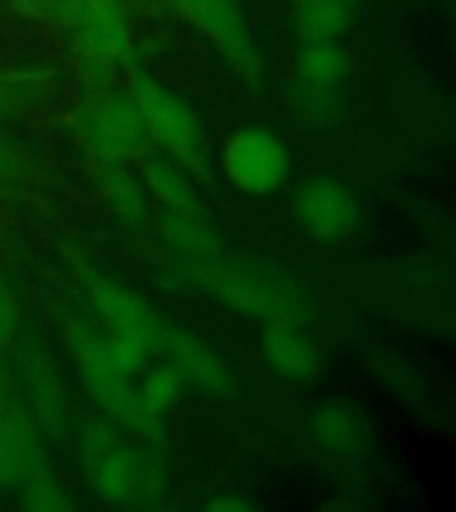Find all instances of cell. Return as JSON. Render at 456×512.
<instances>
[{"label":"cell","mask_w":456,"mask_h":512,"mask_svg":"<svg viewBox=\"0 0 456 512\" xmlns=\"http://www.w3.org/2000/svg\"><path fill=\"white\" fill-rule=\"evenodd\" d=\"M171 272L182 283L206 291L222 304L262 323H294L310 318V296L286 272L259 262H240L216 254L206 259H171Z\"/></svg>","instance_id":"1"},{"label":"cell","mask_w":456,"mask_h":512,"mask_svg":"<svg viewBox=\"0 0 456 512\" xmlns=\"http://www.w3.org/2000/svg\"><path fill=\"white\" fill-rule=\"evenodd\" d=\"M64 342L70 347L72 358L78 360L80 379L86 384L88 395L102 406V411L126 430L142 438L160 443L163 440V419L144 406L139 390L128 384V376L115 366L107 347V336L88 326L86 320H62Z\"/></svg>","instance_id":"2"},{"label":"cell","mask_w":456,"mask_h":512,"mask_svg":"<svg viewBox=\"0 0 456 512\" xmlns=\"http://www.w3.org/2000/svg\"><path fill=\"white\" fill-rule=\"evenodd\" d=\"M128 83L152 142L160 144L187 174L206 182L211 176V150L206 131L190 104L160 80L139 70L136 62L128 64Z\"/></svg>","instance_id":"3"},{"label":"cell","mask_w":456,"mask_h":512,"mask_svg":"<svg viewBox=\"0 0 456 512\" xmlns=\"http://www.w3.org/2000/svg\"><path fill=\"white\" fill-rule=\"evenodd\" d=\"M70 123L88 158L94 160L134 163L152 155L155 147L131 91H86L72 110Z\"/></svg>","instance_id":"4"},{"label":"cell","mask_w":456,"mask_h":512,"mask_svg":"<svg viewBox=\"0 0 456 512\" xmlns=\"http://www.w3.org/2000/svg\"><path fill=\"white\" fill-rule=\"evenodd\" d=\"M67 262L78 275L80 286L99 312V318L110 326V331L139 336L152 352H160L166 320L160 318L142 296L110 275H104L99 267L88 262L86 254H80L78 248H67Z\"/></svg>","instance_id":"5"},{"label":"cell","mask_w":456,"mask_h":512,"mask_svg":"<svg viewBox=\"0 0 456 512\" xmlns=\"http://www.w3.org/2000/svg\"><path fill=\"white\" fill-rule=\"evenodd\" d=\"M168 6L203 32L248 86H262V59L235 0H168Z\"/></svg>","instance_id":"6"},{"label":"cell","mask_w":456,"mask_h":512,"mask_svg":"<svg viewBox=\"0 0 456 512\" xmlns=\"http://www.w3.org/2000/svg\"><path fill=\"white\" fill-rule=\"evenodd\" d=\"M222 168L230 184L243 195L262 198L288 179V150L267 128L246 126L227 136L222 147Z\"/></svg>","instance_id":"7"},{"label":"cell","mask_w":456,"mask_h":512,"mask_svg":"<svg viewBox=\"0 0 456 512\" xmlns=\"http://www.w3.org/2000/svg\"><path fill=\"white\" fill-rule=\"evenodd\" d=\"M19 374L27 392V411L51 438H62L70 427L67 392L54 360L35 334H24L19 344Z\"/></svg>","instance_id":"8"},{"label":"cell","mask_w":456,"mask_h":512,"mask_svg":"<svg viewBox=\"0 0 456 512\" xmlns=\"http://www.w3.org/2000/svg\"><path fill=\"white\" fill-rule=\"evenodd\" d=\"M296 222L320 243H339L358 227V203L334 179H310L294 195Z\"/></svg>","instance_id":"9"},{"label":"cell","mask_w":456,"mask_h":512,"mask_svg":"<svg viewBox=\"0 0 456 512\" xmlns=\"http://www.w3.org/2000/svg\"><path fill=\"white\" fill-rule=\"evenodd\" d=\"M46 459L40 427L19 400L8 398L0 414V488L19 486V480Z\"/></svg>","instance_id":"10"},{"label":"cell","mask_w":456,"mask_h":512,"mask_svg":"<svg viewBox=\"0 0 456 512\" xmlns=\"http://www.w3.org/2000/svg\"><path fill=\"white\" fill-rule=\"evenodd\" d=\"M160 352L182 371V376L187 382H192L203 392H211V395H224V392H230V368L224 366V360L219 358L200 336L190 334V331H184V328L168 326L166 323L163 342H160Z\"/></svg>","instance_id":"11"},{"label":"cell","mask_w":456,"mask_h":512,"mask_svg":"<svg viewBox=\"0 0 456 512\" xmlns=\"http://www.w3.org/2000/svg\"><path fill=\"white\" fill-rule=\"evenodd\" d=\"M312 430L320 448L331 456L355 459L371 448V422L360 406L347 398L326 400L315 414Z\"/></svg>","instance_id":"12"},{"label":"cell","mask_w":456,"mask_h":512,"mask_svg":"<svg viewBox=\"0 0 456 512\" xmlns=\"http://www.w3.org/2000/svg\"><path fill=\"white\" fill-rule=\"evenodd\" d=\"M88 171H91V182L99 190V195L118 214L120 222L136 235H142L150 224V208H147L142 184L128 171V163L91 158Z\"/></svg>","instance_id":"13"},{"label":"cell","mask_w":456,"mask_h":512,"mask_svg":"<svg viewBox=\"0 0 456 512\" xmlns=\"http://www.w3.org/2000/svg\"><path fill=\"white\" fill-rule=\"evenodd\" d=\"M262 352L272 371L294 382H312L323 368L315 342L294 323H264Z\"/></svg>","instance_id":"14"},{"label":"cell","mask_w":456,"mask_h":512,"mask_svg":"<svg viewBox=\"0 0 456 512\" xmlns=\"http://www.w3.org/2000/svg\"><path fill=\"white\" fill-rule=\"evenodd\" d=\"M91 488L107 504L118 507H139L142 496V448H131L120 443L104 456L99 470L91 478Z\"/></svg>","instance_id":"15"},{"label":"cell","mask_w":456,"mask_h":512,"mask_svg":"<svg viewBox=\"0 0 456 512\" xmlns=\"http://www.w3.org/2000/svg\"><path fill=\"white\" fill-rule=\"evenodd\" d=\"M160 235L179 259H206L222 254V240L216 235L203 216L168 211L160 219Z\"/></svg>","instance_id":"16"},{"label":"cell","mask_w":456,"mask_h":512,"mask_svg":"<svg viewBox=\"0 0 456 512\" xmlns=\"http://www.w3.org/2000/svg\"><path fill=\"white\" fill-rule=\"evenodd\" d=\"M355 19V6L342 0L294 3V30L302 43H331Z\"/></svg>","instance_id":"17"},{"label":"cell","mask_w":456,"mask_h":512,"mask_svg":"<svg viewBox=\"0 0 456 512\" xmlns=\"http://www.w3.org/2000/svg\"><path fill=\"white\" fill-rule=\"evenodd\" d=\"M142 171L144 182H147L150 192L168 208V211L203 216V203H200L195 190H192L187 174H184L176 163H171V160L166 158L147 155V158L142 160Z\"/></svg>","instance_id":"18"},{"label":"cell","mask_w":456,"mask_h":512,"mask_svg":"<svg viewBox=\"0 0 456 512\" xmlns=\"http://www.w3.org/2000/svg\"><path fill=\"white\" fill-rule=\"evenodd\" d=\"M350 70V59L342 48L331 43H302L296 51L294 72L296 80L315 83V86H339V80Z\"/></svg>","instance_id":"19"},{"label":"cell","mask_w":456,"mask_h":512,"mask_svg":"<svg viewBox=\"0 0 456 512\" xmlns=\"http://www.w3.org/2000/svg\"><path fill=\"white\" fill-rule=\"evenodd\" d=\"M19 504L32 512H67L72 510V499L64 491L62 480L56 478L48 459L32 467L19 480Z\"/></svg>","instance_id":"20"},{"label":"cell","mask_w":456,"mask_h":512,"mask_svg":"<svg viewBox=\"0 0 456 512\" xmlns=\"http://www.w3.org/2000/svg\"><path fill=\"white\" fill-rule=\"evenodd\" d=\"M115 419L110 416H88L86 422L80 424L78 430V456L80 467L86 472L88 483L104 462V456L110 454L112 448L120 446V432L115 427Z\"/></svg>","instance_id":"21"},{"label":"cell","mask_w":456,"mask_h":512,"mask_svg":"<svg viewBox=\"0 0 456 512\" xmlns=\"http://www.w3.org/2000/svg\"><path fill=\"white\" fill-rule=\"evenodd\" d=\"M291 104L304 123L323 126V123H331L336 118L342 102H339L336 86H315V83L296 80L294 88H291Z\"/></svg>","instance_id":"22"},{"label":"cell","mask_w":456,"mask_h":512,"mask_svg":"<svg viewBox=\"0 0 456 512\" xmlns=\"http://www.w3.org/2000/svg\"><path fill=\"white\" fill-rule=\"evenodd\" d=\"M184 384H187V379L182 376V371L174 363H163V366L152 368L150 374L144 376L139 395H142L144 406L150 408L152 414L163 416L184 392Z\"/></svg>","instance_id":"23"},{"label":"cell","mask_w":456,"mask_h":512,"mask_svg":"<svg viewBox=\"0 0 456 512\" xmlns=\"http://www.w3.org/2000/svg\"><path fill=\"white\" fill-rule=\"evenodd\" d=\"M107 347H110V355L115 360V366L123 371L126 376H134L136 371H142L144 360L150 355V347L147 342H142L139 336L123 334V331H110L107 336Z\"/></svg>","instance_id":"24"},{"label":"cell","mask_w":456,"mask_h":512,"mask_svg":"<svg viewBox=\"0 0 456 512\" xmlns=\"http://www.w3.org/2000/svg\"><path fill=\"white\" fill-rule=\"evenodd\" d=\"M32 171L35 166H32L30 155L19 144L0 136V184L24 182V179H30Z\"/></svg>","instance_id":"25"},{"label":"cell","mask_w":456,"mask_h":512,"mask_svg":"<svg viewBox=\"0 0 456 512\" xmlns=\"http://www.w3.org/2000/svg\"><path fill=\"white\" fill-rule=\"evenodd\" d=\"M163 483H166V472H163L160 456L155 451L142 448V496H139V507L158 504L160 494H163Z\"/></svg>","instance_id":"26"},{"label":"cell","mask_w":456,"mask_h":512,"mask_svg":"<svg viewBox=\"0 0 456 512\" xmlns=\"http://www.w3.org/2000/svg\"><path fill=\"white\" fill-rule=\"evenodd\" d=\"M16 331H19V307H16L14 294H11V288L0 272V350L8 342H14Z\"/></svg>","instance_id":"27"},{"label":"cell","mask_w":456,"mask_h":512,"mask_svg":"<svg viewBox=\"0 0 456 512\" xmlns=\"http://www.w3.org/2000/svg\"><path fill=\"white\" fill-rule=\"evenodd\" d=\"M35 83L30 78L27 80H11L6 86L0 88V115H8L16 107H22L32 99V91H35Z\"/></svg>","instance_id":"28"},{"label":"cell","mask_w":456,"mask_h":512,"mask_svg":"<svg viewBox=\"0 0 456 512\" xmlns=\"http://www.w3.org/2000/svg\"><path fill=\"white\" fill-rule=\"evenodd\" d=\"M203 510L208 512H251V510H259V504L254 499H248V496H240V494H222L216 496V499H208L203 504Z\"/></svg>","instance_id":"29"},{"label":"cell","mask_w":456,"mask_h":512,"mask_svg":"<svg viewBox=\"0 0 456 512\" xmlns=\"http://www.w3.org/2000/svg\"><path fill=\"white\" fill-rule=\"evenodd\" d=\"M8 398H11V390H8V374H6V368L0 366V414H3Z\"/></svg>","instance_id":"30"},{"label":"cell","mask_w":456,"mask_h":512,"mask_svg":"<svg viewBox=\"0 0 456 512\" xmlns=\"http://www.w3.org/2000/svg\"><path fill=\"white\" fill-rule=\"evenodd\" d=\"M291 3H304V0H291ZM342 3H350V6H358L360 0H342Z\"/></svg>","instance_id":"31"},{"label":"cell","mask_w":456,"mask_h":512,"mask_svg":"<svg viewBox=\"0 0 456 512\" xmlns=\"http://www.w3.org/2000/svg\"><path fill=\"white\" fill-rule=\"evenodd\" d=\"M0 192H3V184H0Z\"/></svg>","instance_id":"32"}]
</instances>
